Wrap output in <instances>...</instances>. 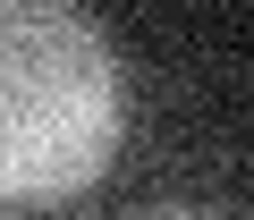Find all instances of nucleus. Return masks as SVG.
<instances>
[{"instance_id": "f257e3e1", "label": "nucleus", "mask_w": 254, "mask_h": 220, "mask_svg": "<svg viewBox=\"0 0 254 220\" xmlns=\"http://www.w3.org/2000/svg\"><path fill=\"white\" fill-rule=\"evenodd\" d=\"M127 127L102 26L76 0H0V195H76Z\"/></svg>"}, {"instance_id": "f03ea898", "label": "nucleus", "mask_w": 254, "mask_h": 220, "mask_svg": "<svg viewBox=\"0 0 254 220\" xmlns=\"http://www.w3.org/2000/svg\"><path fill=\"white\" fill-rule=\"evenodd\" d=\"M136 220H220V212H203V203H153V212H136Z\"/></svg>"}, {"instance_id": "7ed1b4c3", "label": "nucleus", "mask_w": 254, "mask_h": 220, "mask_svg": "<svg viewBox=\"0 0 254 220\" xmlns=\"http://www.w3.org/2000/svg\"><path fill=\"white\" fill-rule=\"evenodd\" d=\"M0 220H9V212H0Z\"/></svg>"}]
</instances>
